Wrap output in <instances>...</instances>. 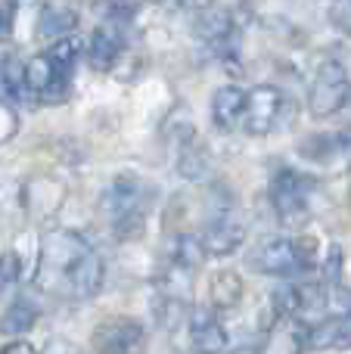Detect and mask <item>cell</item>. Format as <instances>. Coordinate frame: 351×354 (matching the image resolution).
<instances>
[{
	"instance_id": "26",
	"label": "cell",
	"mask_w": 351,
	"mask_h": 354,
	"mask_svg": "<svg viewBox=\"0 0 351 354\" xmlns=\"http://www.w3.org/2000/svg\"><path fill=\"white\" fill-rule=\"evenodd\" d=\"M12 31V10H3L0 6V41H6Z\"/></svg>"
},
{
	"instance_id": "14",
	"label": "cell",
	"mask_w": 351,
	"mask_h": 354,
	"mask_svg": "<svg viewBox=\"0 0 351 354\" xmlns=\"http://www.w3.org/2000/svg\"><path fill=\"white\" fill-rule=\"evenodd\" d=\"M243 106H246V91H240V87H221L211 97V118H215L218 128L234 131L243 122Z\"/></svg>"
},
{
	"instance_id": "15",
	"label": "cell",
	"mask_w": 351,
	"mask_h": 354,
	"mask_svg": "<svg viewBox=\"0 0 351 354\" xmlns=\"http://www.w3.org/2000/svg\"><path fill=\"white\" fill-rule=\"evenodd\" d=\"M75 25H78V12L75 10L59 3H47L41 10V19H37V35L47 37V41H59V37L72 35Z\"/></svg>"
},
{
	"instance_id": "13",
	"label": "cell",
	"mask_w": 351,
	"mask_h": 354,
	"mask_svg": "<svg viewBox=\"0 0 351 354\" xmlns=\"http://www.w3.org/2000/svg\"><path fill=\"white\" fill-rule=\"evenodd\" d=\"M308 333L296 317H280L271 326V342H267V354H302L308 348Z\"/></svg>"
},
{
	"instance_id": "6",
	"label": "cell",
	"mask_w": 351,
	"mask_h": 354,
	"mask_svg": "<svg viewBox=\"0 0 351 354\" xmlns=\"http://www.w3.org/2000/svg\"><path fill=\"white\" fill-rule=\"evenodd\" d=\"M274 214L283 227H302L311 221V183L305 177L286 171L271 187Z\"/></svg>"
},
{
	"instance_id": "3",
	"label": "cell",
	"mask_w": 351,
	"mask_h": 354,
	"mask_svg": "<svg viewBox=\"0 0 351 354\" xmlns=\"http://www.w3.org/2000/svg\"><path fill=\"white\" fill-rule=\"evenodd\" d=\"M296 122V103L286 97L280 87L261 84L246 91V106H243V128L252 137H265L274 131H283Z\"/></svg>"
},
{
	"instance_id": "27",
	"label": "cell",
	"mask_w": 351,
	"mask_h": 354,
	"mask_svg": "<svg viewBox=\"0 0 351 354\" xmlns=\"http://www.w3.org/2000/svg\"><path fill=\"white\" fill-rule=\"evenodd\" d=\"M0 354H37V351L31 348L28 342H10V345H3V348H0Z\"/></svg>"
},
{
	"instance_id": "25",
	"label": "cell",
	"mask_w": 351,
	"mask_h": 354,
	"mask_svg": "<svg viewBox=\"0 0 351 354\" xmlns=\"http://www.w3.org/2000/svg\"><path fill=\"white\" fill-rule=\"evenodd\" d=\"M336 348H351V311L339 317V345Z\"/></svg>"
},
{
	"instance_id": "22",
	"label": "cell",
	"mask_w": 351,
	"mask_h": 354,
	"mask_svg": "<svg viewBox=\"0 0 351 354\" xmlns=\"http://www.w3.org/2000/svg\"><path fill=\"white\" fill-rule=\"evenodd\" d=\"M19 131V115L12 112V106L6 100H0V143H6Z\"/></svg>"
},
{
	"instance_id": "16",
	"label": "cell",
	"mask_w": 351,
	"mask_h": 354,
	"mask_svg": "<svg viewBox=\"0 0 351 354\" xmlns=\"http://www.w3.org/2000/svg\"><path fill=\"white\" fill-rule=\"evenodd\" d=\"M243 292H246V286H243L240 274H234V270H218L209 283L211 305H215L218 311H230V308H236L243 301Z\"/></svg>"
},
{
	"instance_id": "5",
	"label": "cell",
	"mask_w": 351,
	"mask_h": 354,
	"mask_svg": "<svg viewBox=\"0 0 351 354\" xmlns=\"http://www.w3.org/2000/svg\"><path fill=\"white\" fill-rule=\"evenodd\" d=\"M351 97V81L348 72L339 59H321L311 78L308 91V106L317 118H330L348 103Z\"/></svg>"
},
{
	"instance_id": "7",
	"label": "cell",
	"mask_w": 351,
	"mask_h": 354,
	"mask_svg": "<svg viewBox=\"0 0 351 354\" xmlns=\"http://www.w3.org/2000/svg\"><path fill=\"white\" fill-rule=\"evenodd\" d=\"M93 348L97 354H143L146 333L131 317H109L93 330Z\"/></svg>"
},
{
	"instance_id": "24",
	"label": "cell",
	"mask_w": 351,
	"mask_h": 354,
	"mask_svg": "<svg viewBox=\"0 0 351 354\" xmlns=\"http://www.w3.org/2000/svg\"><path fill=\"white\" fill-rule=\"evenodd\" d=\"M342 261H345L342 249H339V245H333V249H330V258H327V277H330V280H336V277H339Z\"/></svg>"
},
{
	"instance_id": "8",
	"label": "cell",
	"mask_w": 351,
	"mask_h": 354,
	"mask_svg": "<svg viewBox=\"0 0 351 354\" xmlns=\"http://www.w3.org/2000/svg\"><path fill=\"white\" fill-rule=\"evenodd\" d=\"M25 81H28V91L35 100H41V103H59V100L68 97L72 72L59 68L47 53H41L25 66Z\"/></svg>"
},
{
	"instance_id": "11",
	"label": "cell",
	"mask_w": 351,
	"mask_h": 354,
	"mask_svg": "<svg viewBox=\"0 0 351 354\" xmlns=\"http://www.w3.org/2000/svg\"><path fill=\"white\" fill-rule=\"evenodd\" d=\"M190 339L199 354H224L230 345L224 324L211 311H205V308H196L190 314Z\"/></svg>"
},
{
	"instance_id": "19",
	"label": "cell",
	"mask_w": 351,
	"mask_h": 354,
	"mask_svg": "<svg viewBox=\"0 0 351 354\" xmlns=\"http://www.w3.org/2000/svg\"><path fill=\"white\" fill-rule=\"evenodd\" d=\"M178 171L187 177V180H205L211 171V159L209 153H205L202 147H196V143H190V147L180 153L178 159Z\"/></svg>"
},
{
	"instance_id": "12",
	"label": "cell",
	"mask_w": 351,
	"mask_h": 354,
	"mask_svg": "<svg viewBox=\"0 0 351 354\" xmlns=\"http://www.w3.org/2000/svg\"><path fill=\"white\" fill-rule=\"evenodd\" d=\"M243 236H246L243 224H236V221L227 218V214H218V218L202 230V236H199V239H202L205 255L227 258V255H234V252L243 245Z\"/></svg>"
},
{
	"instance_id": "28",
	"label": "cell",
	"mask_w": 351,
	"mask_h": 354,
	"mask_svg": "<svg viewBox=\"0 0 351 354\" xmlns=\"http://www.w3.org/2000/svg\"><path fill=\"white\" fill-rule=\"evenodd\" d=\"M174 3H180V6H187V10H209L215 0H174Z\"/></svg>"
},
{
	"instance_id": "2",
	"label": "cell",
	"mask_w": 351,
	"mask_h": 354,
	"mask_svg": "<svg viewBox=\"0 0 351 354\" xmlns=\"http://www.w3.org/2000/svg\"><path fill=\"white\" fill-rule=\"evenodd\" d=\"M321 245L314 236H292V239H267L252 252L249 264L258 274L271 277H296L317 268Z\"/></svg>"
},
{
	"instance_id": "18",
	"label": "cell",
	"mask_w": 351,
	"mask_h": 354,
	"mask_svg": "<svg viewBox=\"0 0 351 354\" xmlns=\"http://www.w3.org/2000/svg\"><path fill=\"white\" fill-rule=\"evenodd\" d=\"M35 320H37V308L28 305V301H16V305H10V311L0 317V333L10 339L25 336V333L35 326Z\"/></svg>"
},
{
	"instance_id": "21",
	"label": "cell",
	"mask_w": 351,
	"mask_h": 354,
	"mask_svg": "<svg viewBox=\"0 0 351 354\" xmlns=\"http://www.w3.org/2000/svg\"><path fill=\"white\" fill-rule=\"evenodd\" d=\"M19 270H22V264H19L16 252H3V255H0V295L16 286Z\"/></svg>"
},
{
	"instance_id": "23",
	"label": "cell",
	"mask_w": 351,
	"mask_h": 354,
	"mask_svg": "<svg viewBox=\"0 0 351 354\" xmlns=\"http://www.w3.org/2000/svg\"><path fill=\"white\" fill-rule=\"evenodd\" d=\"M330 22L339 31L351 35V0H336V3L330 6Z\"/></svg>"
},
{
	"instance_id": "29",
	"label": "cell",
	"mask_w": 351,
	"mask_h": 354,
	"mask_svg": "<svg viewBox=\"0 0 351 354\" xmlns=\"http://www.w3.org/2000/svg\"><path fill=\"white\" fill-rule=\"evenodd\" d=\"M234 354H255L252 348H243V351H234Z\"/></svg>"
},
{
	"instance_id": "17",
	"label": "cell",
	"mask_w": 351,
	"mask_h": 354,
	"mask_svg": "<svg viewBox=\"0 0 351 354\" xmlns=\"http://www.w3.org/2000/svg\"><path fill=\"white\" fill-rule=\"evenodd\" d=\"M0 97L6 103H22V100H31L28 81H25V66L19 59H3L0 62Z\"/></svg>"
},
{
	"instance_id": "20",
	"label": "cell",
	"mask_w": 351,
	"mask_h": 354,
	"mask_svg": "<svg viewBox=\"0 0 351 354\" xmlns=\"http://www.w3.org/2000/svg\"><path fill=\"white\" fill-rule=\"evenodd\" d=\"M81 41L78 37H72V35H66V37H59V41H53V47L47 50V56L56 62L59 68H66V72H72L75 68V62H78V56H81Z\"/></svg>"
},
{
	"instance_id": "9",
	"label": "cell",
	"mask_w": 351,
	"mask_h": 354,
	"mask_svg": "<svg viewBox=\"0 0 351 354\" xmlns=\"http://www.w3.org/2000/svg\"><path fill=\"white\" fill-rule=\"evenodd\" d=\"M271 305L277 308L280 317H314L327 311V289L321 286H280L274 292Z\"/></svg>"
},
{
	"instance_id": "4",
	"label": "cell",
	"mask_w": 351,
	"mask_h": 354,
	"mask_svg": "<svg viewBox=\"0 0 351 354\" xmlns=\"http://www.w3.org/2000/svg\"><path fill=\"white\" fill-rule=\"evenodd\" d=\"M106 208H109L112 230L118 239L140 236L146 227V183L134 174L115 177L106 193Z\"/></svg>"
},
{
	"instance_id": "10",
	"label": "cell",
	"mask_w": 351,
	"mask_h": 354,
	"mask_svg": "<svg viewBox=\"0 0 351 354\" xmlns=\"http://www.w3.org/2000/svg\"><path fill=\"white\" fill-rule=\"evenodd\" d=\"M124 50V35L118 22H103L87 41V62L97 72H109Z\"/></svg>"
},
{
	"instance_id": "1",
	"label": "cell",
	"mask_w": 351,
	"mask_h": 354,
	"mask_svg": "<svg viewBox=\"0 0 351 354\" xmlns=\"http://www.w3.org/2000/svg\"><path fill=\"white\" fill-rule=\"evenodd\" d=\"M91 252V245L72 230H53L44 236L41 243V255H37V270H35V283L44 292L62 295L66 280L72 274V268L81 258Z\"/></svg>"
}]
</instances>
